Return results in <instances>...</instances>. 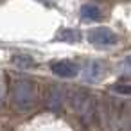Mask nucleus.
<instances>
[{"mask_svg": "<svg viewBox=\"0 0 131 131\" xmlns=\"http://www.w3.org/2000/svg\"><path fill=\"white\" fill-rule=\"evenodd\" d=\"M70 104L74 108V111L79 115V118L84 124H93L97 120L99 115V102L93 99L92 93L84 92V90H74L70 93Z\"/></svg>", "mask_w": 131, "mask_h": 131, "instance_id": "nucleus-3", "label": "nucleus"}, {"mask_svg": "<svg viewBox=\"0 0 131 131\" xmlns=\"http://www.w3.org/2000/svg\"><path fill=\"white\" fill-rule=\"evenodd\" d=\"M2 99H4V83L0 81V104H2Z\"/></svg>", "mask_w": 131, "mask_h": 131, "instance_id": "nucleus-13", "label": "nucleus"}, {"mask_svg": "<svg viewBox=\"0 0 131 131\" xmlns=\"http://www.w3.org/2000/svg\"><path fill=\"white\" fill-rule=\"evenodd\" d=\"M113 90L117 93H122V95H131V84H115Z\"/></svg>", "mask_w": 131, "mask_h": 131, "instance_id": "nucleus-12", "label": "nucleus"}, {"mask_svg": "<svg viewBox=\"0 0 131 131\" xmlns=\"http://www.w3.org/2000/svg\"><path fill=\"white\" fill-rule=\"evenodd\" d=\"M15 65H18V67H22V68H27V67H34V59L31 58V56H13V59H11Z\"/></svg>", "mask_w": 131, "mask_h": 131, "instance_id": "nucleus-10", "label": "nucleus"}, {"mask_svg": "<svg viewBox=\"0 0 131 131\" xmlns=\"http://www.w3.org/2000/svg\"><path fill=\"white\" fill-rule=\"evenodd\" d=\"M88 40L92 45H95L99 49H108V47H113L117 43V34L108 27H97V29L90 31Z\"/></svg>", "mask_w": 131, "mask_h": 131, "instance_id": "nucleus-4", "label": "nucleus"}, {"mask_svg": "<svg viewBox=\"0 0 131 131\" xmlns=\"http://www.w3.org/2000/svg\"><path fill=\"white\" fill-rule=\"evenodd\" d=\"M97 120L108 131H131V106L115 99H104L99 102Z\"/></svg>", "mask_w": 131, "mask_h": 131, "instance_id": "nucleus-1", "label": "nucleus"}, {"mask_svg": "<svg viewBox=\"0 0 131 131\" xmlns=\"http://www.w3.org/2000/svg\"><path fill=\"white\" fill-rule=\"evenodd\" d=\"M11 102L13 106L25 113L31 111L38 104V86L31 79H16L11 88Z\"/></svg>", "mask_w": 131, "mask_h": 131, "instance_id": "nucleus-2", "label": "nucleus"}, {"mask_svg": "<svg viewBox=\"0 0 131 131\" xmlns=\"http://www.w3.org/2000/svg\"><path fill=\"white\" fill-rule=\"evenodd\" d=\"M118 70H120V74H122V75H127V77H131V56H127V58H126V59L120 63Z\"/></svg>", "mask_w": 131, "mask_h": 131, "instance_id": "nucleus-11", "label": "nucleus"}, {"mask_svg": "<svg viewBox=\"0 0 131 131\" xmlns=\"http://www.w3.org/2000/svg\"><path fill=\"white\" fill-rule=\"evenodd\" d=\"M52 72L59 77H65V79H70V77H75L79 74V67L74 63V61H68V59H63V61H56L52 63Z\"/></svg>", "mask_w": 131, "mask_h": 131, "instance_id": "nucleus-7", "label": "nucleus"}, {"mask_svg": "<svg viewBox=\"0 0 131 131\" xmlns=\"http://www.w3.org/2000/svg\"><path fill=\"white\" fill-rule=\"evenodd\" d=\"M65 90L58 84H50L47 90H45V106L52 111H59L65 104Z\"/></svg>", "mask_w": 131, "mask_h": 131, "instance_id": "nucleus-5", "label": "nucleus"}, {"mask_svg": "<svg viewBox=\"0 0 131 131\" xmlns=\"http://www.w3.org/2000/svg\"><path fill=\"white\" fill-rule=\"evenodd\" d=\"M56 40L58 41H65V43H77L81 40V34L74 29H61L58 34H56Z\"/></svg>", "mask_w": 131, "mask_h": 131, "instance_id": "nucleus-9", "label": "nucleus"}, {"mask_svg": "<svg viewBox=\"0 0 131 131\" xmlns=\"http://www.w3.org/2000/svg\"><path fill=\"white\" fill-rule=\"evenodd\" d=\"M81 16H83V20H88V22H97V20H101V9L97 7V6H93V4H86V6H83L81 7Z\"/></svg>", "mask_w": 131, "mask_h": 131, "instance_id": "nucleus-8", "label": "nucleus"}, {"mask_svg": "<svg viewBox=\"0 0 131 131\" xmlns=\"http://www.w3.org/2000/svg\"><path fill=\"white\" fill-rule=\"evenodd\" d=\"M81 74L86 83H97L104 75V65L101 61H86Z\"/></svg>", "mask_w": 131, "mask_h": 131, "instance_id": "nucleus-6", "label": "nucleus"}]
</instances>
